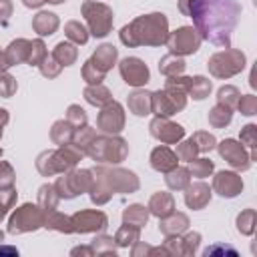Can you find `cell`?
<instances>
[{
	"label": "cell",
	"mask_w": 257,
	"mask_h": 257,
	"mask_svg": "<svg viewBox=\"0 0 257 257\" xmlns=\"http://www.w3.org/2000/svg\"><path fill=\"white\" fill-rule=\"evenodd\" d=\"M66 28L70 30V32H68L70 38H74L76 42H86V34H84V28H82V26H78L76 22H70Z\"/></svg>",
	"instance_id": "14"
},
{
	"label": "cell",
	"mask_w": 257,
	"mask_h": 257,
	"mask_svg": "<svg viewBox=\"0 0 257 257\" xmlns=\"http://www.w3.org/2000/svg\"><path fill=\"white\" fill-rule=\"evenodd\" d=\"M151 128H153L155 137H159L163 141H169V143L183 137V128L179 124H171V122H165V120H155L151 124Z\"/></svg>",
	"instance_id": "7"
},
{
	"label": "cell",
	"mask_w": 257,
	"mask_h": 257,
	"mask_svg": "<svg viewBox=\"0 0 257 257\" xmlns=\"http://www.w3.org/2000/svg\"><path fill=\"white\" fill-rule=\"evenodd\" d=\"M243 187L241 179L233 173H219L215 179V189L223 195V197H233L237 195V191Z\"/></svg>",
	"instance_id": "6"
},
{
	"label": "cell",
	"mask_w": 257,
	"mask_h": 257,
	"mask_svg": "<svg viewBox=\"0 0 257 257\" xmlns=\"http://www.w3.org/2000/svg\"><path fill=\"white\" fill-rule=\"evenodd\" d=\"M153 167L161 171H169L175 167V155L169 149H157L153 153Z\"/></svg>",
	"instance_id": "8"
},
{
	"label": "cell",
	"mask_w": 257,
	"mask_h": 257,
	"mask_svg": "<svg viewBox=\"0 0 257 257\" xmlns=\"http://www.w3.org/2000/svg\"><path fill=\"white\" fill-rule=\"evenodd\" d=\"M221 155L233 165V167H241V169H247L249 167V159L245 155V149L241 145H237L235 141H223L221 147H219Z\"/></svg>",
	"instance_id": "4"
},
{
	"label": "cell",
	"mask_w": 257,
	"mask_h": 257,
	"mask_svg": "<svg viewBox=\"0 0 257 257\" xmlns=\"http://www.w3.org/2000/svg\"><path fill=\"white\" fill-rule=\"evenodd\" d=\"M120 72L128 84H145L149 80V70L139 58H124L120 64Z\"/></svg>",
	"instance_id": "3"
},
{
	"label": "cell",
	"mask_w": 257,
	"mask_h": 257,
	"mask_svg": "<svg viewBox=\"0 0 257 257\" xmlns=\"http://www.w3.org/2000/svg\"><path fill=\"white\" fill-rule=\"evenodd\" d=\"M191 90H193V96H195V98H203V96L211 90V84H209L205 78L197 76V78H193V82H191Z\"/></svg>",
	"instance_id": "10"
},
{
	"label": "cell",
	"mask_w": 257,
	"mask_h": 257,
	"mask_svg": "<svg viewBox=\"0 0 257 257\" xmlns=\"http://www.w3.org/2000/svg\"><path fill=\"white\" fill-rule=\"evenodd\" d=\"M44 0H24V4L26 6H38V4H42Z\"/></svg>",
	"instance_id": "18"
},
{
	"label": "cell",
	"mask_w": 257,
	"mask_h": 257,
	"mask_svg": "<svg viewBox=\"0 0 257 257\" xmlns=\"http://www.w3.org/2000/svg\"><path fill=\"white\" fill-rule=\"evenodd\" d=\"M141 94L143 92H135L133 98H131V108L135 110V114H147V110H149V102L143 100Z\"/></svg>",
	"instance_id": "13"
},
{
	"label": "cell",
	"mask_w": 257,
	"mask_h": 257,
	"mask_svg": "<svg viewBox=\"0 0 257 257\" xmlns=\"http://www.w3.org/2000/svg\"><path fill=\"white\" fill-rule=\"evenodd\" d=\"M211 169H213V163L211 161H205V159H201L199 163H197V167H195V171H197V175H207V173H211Z\"/></svg>",
	"instance_id": "17"
},
{
	"label": "cell",
	"mask_w": 257,
	"mask_h": 257,
	"mask_svg": "<svg viewBox=\"0 0 257 257\" xmlns=\"http://www.w3.org/2000/svg\"><path fill=\"white\" fill-rule=\"evenodd\" d=\"M54 54H56L64 64L72 62V60H74V56H76V54H74V48H72V46H68V44H64V42L56 46V52H54Z\"/></svg>",
	"instance_id": "12"
},
{
	"label": "cell",
	"mask_w": 257,
	"mask_h": 257,
	"mask_svg": "<svg viewBox=\"0 0 257 257\" xmlns=\"http://www.w3.org/2000/svg\"><path fill=\"white\" fill-rule=\"evenodd\" d=\"M56 24H58L56 16H54V14H48V12L38 14V18H36V22H34V26H36V30H38L40 34H52V30L56 28Z\"/></svg>",
	"instance_id": "9"
},
{
	"label": "cell",
	"mask_w": 257,
	"mask_h": 257,
	"mask_svg": "<svg viewBox=\"0 0 257 257\" xmlns=\"http://www.w3.org/2000/svg\"><path fill=\"white\" fill-rule=\"evenodd\" d=\"M241 141H245L251 149L255 147V124H249V126L243 128V133H241Z\"/></svg>",
	"instance_id": "16"
},
{
	"label": "cell",
	"mask_w": 257,
	"mask_h": 257,
	"mask_svg": "<svg viewBox=\"0 0 257 257\" xmlns=\"http://www.w3.org/2000/svg\"><path fill=\"white\" fill-rule=\"evenodd\" d=\"M239 108L243 114H253L255 112V96H243L241 102H239Z\"/></svg>",
	"instance_id": "15"
},
{
	"label": "cell",
	"mask_w": 257,
	"mask_h": 257,
	"mask_svg": "<svg viewBox=\"0 0 257 257\" xmlns=\"http://www.w3.org/2000/svg\"><path fill=\"white\" fill-rule=\"evenodd\" d=\"M243 62H245V56L241 52L217 54L211 58V70L215 76H231L243 68Z\"/></svg>",
	"instance_id": "2"
},
{
	"label": "cell",
	"mask_w": 257,
	"mask_h": 257,
	"mask_svg": "<svg viewBox=\"0 0 257 257\" xmlns=\"http://www.w3.org/2000/svg\"><path fill=\"white\" fill-rule=\"evenodd\" d=\"M229 120H231L229 106H225V108H223V106H217V108L211 112V122L217 124V126H219V124H227Z\"/></svg>",
	"instance_id": "11"
},
{
	"label": "cell",
	"mask_w": 257,
	"mask_h": 257,
	"mask_svg": "<svg viewBox=\"0 0 257 257\" xmlns=\"http://www.w3.org/2000/svg\"><path fill=\"white\" fill-rule=\"evenodd\" d=\"M84 14L90 22V28H92V34L94 36H104L110 28V10L102 4H84Z\"/></svg>",
	"instance_id": "1"
},
{
	"label": "cell",
	"mask_w": 257,
	"mask_h": 257,
	"mask_svg": "<svg viewBox=\"0 0 257 257\" xmlns=\"http://www.w3.org/2000/svg\"><path fill=\"white\" fill-rule=\"evenodd\" d=\"M199 46V38L193 34L191 28H181L171 38V48L177 52H195Z\"/></svg>",
	"instance_id": "5"
}]
</instances>
